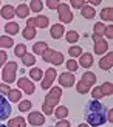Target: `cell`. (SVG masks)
Wrapping results in <instances>:
<instances>
[{
  "mask_svg": "<svg viewBox=\"0 0 113 127\" xmlns=\"http://www.w3.org/2000/svg\"><path fill=\"white\" fill-rule=\"evenodd\" d=\"M105 105L101 104L96 99H91L85 104V121L91 127H99L102 126L107 119H105Z\"/></svg>",
  "mask_w": 113,
  "mask_h": 127,
  "instance_id": "obj_1",
  "label": "cell"
},
{
  "mask_svg": "<svg viewBox=\"0 0 113 127\" xmlns=\"http://www.w3.org/2000/svg\"><path fill=\"white\" fill-rule=\"evenodd\" d=\"M60 96H62V90L59 87H53L51 90L47 93V96H45V102L42 104V112L45 113V115H51L54 105L59 104Z\"/></svg>",
  "mask_w": 113,
  "mask_h": 127,
  "instance_id": "obj_2",
  "label": "cell"
},
{
  "mask_svg": "<svg viewBox=\"0 0 113 127\" xmlns=\"http://www.w3.org/2000/svg\"><path fill=\"white\" fill-rule=\"evenodd\" d=\"M16 71H17V64L16 62H8L3 68L2 79L5 81V84H11L16 81Z\"/></svg>",
  "mask_w": 113,
  "mask_h": 127,
  "instance_id": "obj_3",
  "label": "cell"
},
{
  "mask_svg": "<svg viewBox=\"0 0 113 127\" xmlns=\"http://www.w3.org/2000/svg\"><path fill=\"white\" fill-rule=\"evenodd\" d=\"M57 12H59V19L62 23H71L73 22V14H71V11L67 3H59Z\"/></svg>",
  "mask_w": 113,
  "mask_h": 127,
  "instance_id": "obj_4",
  "label": "cell"
},
{
  "mask_svg": "<svg viewBox=\"0 0 113 127\" xmlns=\"http://www.w3.org/2000/svg\"><path fill=\"white\" fill-rule=\"evenodd\" d=\"M56 76H57V73H56V68H48L45 74H43V79H42V88L43 90H48V88H51L53 82L56 79Z\"/></svg>",
  "mask_w": 113,
  "mask_h": 127,
  "instance_id": "obj_5",
  "label": "cell"
},
{
  "mask_svg": "<svg viewBox=\"0 0 113 127\" xmlns=\"http://www.w3.org/2000/svg\"><path fill=\"white\" fill-rule=\"evenodd\" d=\"M17 87L20 88V90H23L27 95H33L34 90H36V85L33 81H29L28 78H20L17 81Z\"/></svg>",
  "mask_w": 113,
  "mask_h": 127,
  "instance_id": "obj_6",
  "label": "cell"
},
{
  "mask_svg": "<svg viewBox=\"0 0 113 127\" xmlns=\"http://www.w3.org/2000/svg\"><path fill=\"white\" fill-rule=\"evenodd\" d=\"M11 115V104L8 102V99H5L3 95H0V121L8 119Z\"/></svg>",
  "mask_w": 113,
  "mask_h": 127,
  "instance_id": "obj_7",
  "label": "cell"
},
{
  "mask_svg": "<svg viewBox=\"0 0 113 127\" xmlns=\"http://www.w3.org/2000/svg\"><path fill=\"white\" fill-rule=\"evenodd\" d=\"M59 84L62 87H73L74 84V76L70 73V71H64V73H60L59 74Z\"/></svg>",
  "mask_w": 113,
  "mask_h": 127,
  "instance_id": "obj_8",
  "label": "cell"
},
{
  "mask_svg": "<svg viewBox=\"0 0 113 127\" xmlns=\"http://www.w3.org/2000/svg\"><path fill=\"white\" fill-rule=\"evenodd\" d=\"M28 123L31 126H42L45 123V118H43V115L40 112H31L28 116Z\"/></svg>",
  "mask_w": 113,
  "mask_h": 127,
  "instance_id": "obj_9",
  "label": "cell"
},
{
  "mask_svg": "<svg viewBox=\"0 0 113 127\" xmlns=\"http://www.w3.org/2000/svg\"><path fill=\"white\" fill-rule=\"evenodd\" d=\"M112 65H113V53H107L99 61V68L101 70H110Z\"/></svg>",
  "mask_w": 113,
  "mask_h": 127,
  "instance_id": "obj_10",
  "label": "cell"
},
{
  "mask_svg": "<svg viewBox=\"0 0 113 127\" xmlns=\"http://www.w3.org/2000/svg\"><path fill=\"white\" fill-rule=\"evenodd\" d=\"M50 34H51L53 39H60L62 36L65 34V30H64V25L60 23H56L51 27V30H50Z\"/></svg>",
  "mask_w": 113,
  "mask_h": 127,
  "instance_id": "obj_11",
  "label": "cell"
},
{
  "mask_svg": "<svg viewBox=\"0 0 113 127\" xmlns=\"http://www.w3.org/2000/svg\"><path fill=\"white\" fill-rule=\"evenodd\" d=\"M33 25H34V28H47L48 25H50V19L47 16H36L33 17Z\"/></svg>",
  "mask_w": 113,
  "mask_h": 127,
  "instance_id": "obj_12",
  "label": "cell"
},
{
  "mask_svg": "<svg viewBox=\"0 0 113 127\" xmlns=\"http://www.w3.org/2000/svg\"><path fill=\"white\" fill-rule=\"evenodd\" d=\"M78 65L84 67V68L91 67V65H93V56H91V53H82V54H81L79 64H78Z\"/></svg>",
  "mask_w": 113,
  "mask_h": 127,
  "instance_id": "obj_13",
  "label": "cell"
},
{
  "mask_svg": "<svg viewBox=\"0 0 113 127\" xmlns=\"http://www.w3.org/2000/svg\"><path fill=\"white\" fill-rule=\"evenodd\" d=\"M81 81H82L85 85H88V87L91 88V85L96 84V74L91 73V71H87V73L82 74V79H81Z\"/></svg>",
  "mask_w": 113,
  "mask_h": 127,
  "instance_id": "obj_14",
  "label": "cell"
},
{
  "mask_svg": "<svg viewBox=\"0 0 113 127\" xmlns=\"http://www.w3.org/2000/svg\"><path fill=\"white\" fill-rule=\"evenodd\" d=\"M2 17H5V19H12V17H16V8L12 5H5L3 8H2Z\"/></svg>",
  "mask_w": 113,
  "mask_h": 127,
  "instance_id": "obj_15",
  "label": "cell"
},
{
  "mask_svg": "<svg viewBox=\"0 0 113 127\" xmlns=\"http://www.w3.org/2000/svg\"><path fill=\"white\" fill-rule=\"evenodd\" d=\"M81 14H82V17H85V19H95L96 11H95V8H93V6L84 5L82 8H81Z\"/></svg>",
  "mask_w": 113,
  "mask_h": 127,
  "instance_id": "obj_16",
  "label": "cell"
},
{
  "mask_svg": "<svg viewBox=\"0 0 113 127\" xmlns=\"http://www.w3.org/2000/svg\"><path fill=\"white\" fill-rule=\"evenodd\" d=\"M16 16H17V17H22V19H27V17L29 16V8H28V5H25V3L19 5L17 8H16Z\"/></svg>",
  "mask_w": 113,
  "mask_h": 127,
  "instance_id": "obj_17",
  "label": "cell"
},
{
  "mask_svg": "<svg viewBox=\"0 0 113 127\" xmlns=\"http://www.w3.org/2000/svg\"><path fill=\"white\" fill-rule=\"evenodd\" d=\"M95 53L96 54H104V53H107V50H109V43L105 42V40H101V42H95Z\"/></svg>",
  "mask_w": 113,
  "mask_h": 127,
  "instance_id": "obj_18",
  "label": "cell"
},
{
  "mask_svg": "<svg viewBox=\"0 0 113 127\" xmlns=\"http://www.w3.org/2000/svg\"><path fill=\"white\" fill-rule=\"evenodd\" d=\"M45 50H48V45H47V42H43V40L36 42L34 45H33V51H34V54H40V56H42Z\"/></svg>",
  "mask_w": 113,
  "mask_h": 127,
  "instance_id": "obj_19",
  "label": "cell"
},
{
  "mask_svg": "<svg viewBox=\"0 0 113 127\" xmlns=\"http://www.w3.org/2000/svg\"><path fill=\"white\" fill-rule=\"evenodd\" d=\"M8 127H27V121L22 118V116H17V118H12L9 119Z\"/></svg>",
  "mask_w": 113,
  "mask_h": 127,
  "instance_id": "obj_20",
  "label": "cell"
},
{
  "mask_svg": "<svg viewBox=\"0 0 113 127\" xmlns=\"http://www.w3.org/2000/svg\"><path fill=\"white\" fill-rule=\"evenodd\" d=\"M19 30H20V27H19L16 22H8V23L5 25V31H6L8 34H11V36H12V34H17Z\"/></svg>",
  "mask_w": 113,
  "mask_h": 127,
  "instance_id": "obj_21",
  "label": "cell"
},
{
  "mask_svg": "<svg viewBox=\"0 0 113 127\" xmlns=\"http://www.w3.org/2000/svg\"><path fill=\"white\" fill-rule=\"evenodd\" d=\"M101 19L102 20H107V22H112L113 20V8L112 6H107L101 11Z\"/></svg>",
  "mask_w": 113,
  "mask_h": 127,
  "instance_id": "obj_22",
  "label": "cell"
},
{
  "mask_svg": "<svg viewBox=\"0 0 113 127\" xmlns=\"http://www.w3.org/2000/svg\"><path fill=\"white\" fill-rule=\"evenodd\" d=\"M54 116L57 119H65L68 116V109L65 105H59L57 109H56V112H54Z\"/></svg>",
  "mask_w": 113,
  "mask_h": 127,
  "instance_id": "obj_23",
  "label": "cell"
},
{
  "mask_svg": "<svg viewBox=\"0 0 113 127\" xmlns=\"http://www.w3.org/2000/svg\"><path fill=\"white\" fill-rule=\"evenodd\" d=\"M50 64H53L54 67H56V65H62V64H64V54L59 53V51H54L53 58L50 59Z\"/></svg>",
  "mask_w": 113,
  "mask_h": 127,
  "instance_id": "obj_24",
  "label": "cell"
},
{
  "mask_svg": "<svg viewBox=\"0 0 113 127\" xmlns=\"http://www.w3.org/2000/svg\"><path fill=\"white\" fill-rule=\"evenodd\" d=\"M8 98H9V101L11 102H19V101L22 99V92H19L17 88H14V90H9V93H8Z\"/></svg>",
  "mask_w": 113,
  "mask_h": 127,
  "instance_id": "obj_25",
  "label": "cell"
},
{
  "mask_svg": "<svg viewBox=\"0 0 113 127\" xmlns=\"http://www.w3.org/2000/svg\"><path fill=\"white\" fill-rule=\"evenodd\" d=\"M14 47V40L8 36H0V48H11Z\"/></svg>",
  "mask_w": 113,
  "mask_h": 127,
  "instance_id": "obj_26",
  "label": "cell"
},
{
  "mask_svg": "<svg viewBox=\"0 0 113 127\" xmlns=\"http://www.w3.org/2000/svg\"><path fill=\"white\" fill-rule=\"evenodd\" d=\"M14 54L17 58H23L25 54H27V45L25 43H19V45L14 47Z\"/></svg>",
  "mask_w": 113,
  "mask_h": 127,
  "instance_id": "obj_27",
  "label": "cell"
},
{
  "mask_svg": "<svg viewBox=\"0 0 113 127\" xmlns=\"http://www.w3.org/2000/svg\"><path fill=\"white\" fill-rule=\"evenodd\" d=\"M29 78L33 79V81H42V70L37 68V67L31 68L29 70Z\"/></svg>",
  "mask_w": 113,
  "mask_h": 127,
  "instance_id": "obj_28",
  "label": "cell"
},
{
  "mask_svg": "<svg viewBox=\"0 0 113 127\" xmlns=\"http://www.w3.org/2000/svg\"><path fill=\"white\" fill-rule=\"evenodd\" d=\"M22 62H23V65L25 67H33L34 64H36V58H34V54H25L23 58H22Z\"/></svg>",
  "mask_w": 113,
  "mask_h": 127,
  "instance_id": "obj_29",
  "label": "cell"
},
{
  "mask_svg": "<svg viewBox=\"0 0 113 127\" xmlns=\"http://www.w3.org/2000/svg\"><path fill=\"white\" fill-rule=\"evenodd\" d=\"M101 88V92L104 96H110V95L113 93V85H112V82H104V84L99 87Z\"/></svg>",
  "mask_w": 113,
  "mask_h": 127,
  "instance_id": "obj_30",
  "label": "cell"
},
{
  "mask_svg": "<svg viewBox=\"0 0 113 127\" xmlns=\"http://www.w3.org/2000/svg\"><path fill=\"white\" fill-rule=\"evenodd\" d=\"M28 8H29L31 11H34V12H39V11H42V8H43V3L40 2V0H31Z\"/></svg>",
  "mask_w": 113,
  "mask_h": 127,
  "instance_id": "obj_31",
  "label": "cell"
},
{
  "mask_svg": "<svg viewBox=\"0 0 113 127\" xmlns=\"http://www.w3.org/2000/svg\"><path fill=\"white\" fill-rule=\"evenodd\" d=\"M78 40H79V34L74 30H71V31H68V33H67V42L74 43V42H78Z\"/></svg>",
  "mask_w": 113,
  "mask_h": 127,
  "instance_id": "obj_32",
  "label": "cell"
},
{
  "mask_svg": "<svg viewBox=\"0 0 113 127\" xmlns=\"http://www.w3.org/2000/svg\"><path fill=\"white\" fill-rule=\"evenodd\" d=\"M31 107H33L31 101L25 99V101H20V104H19V110H20V112H29Z\"/></svg>",
  "mask_w": 113,
  "mask_h": 127,
  "instance_id": "obj_33",
  "label": "cell"
},
{
  "mask_svg": "<svg viewBox=\"0 0 113 127\" xmlns=\"http://www.w3.org/2000/svg\"><path fill=\"white\" fill-rule=\"evenodd\" d=\"M23 37L25 39H34L36 37V30L31 28V27H27L23 30Z\"/></svg>",
  "mask_w": 113,
  "mask_h": 127,
  "instance_id": "obj_34",
  "label": "cell"
},
{
  "mask_svg": "<svg viewBox=\"0 0 113 127\" xmlns=\"http://www.w3.org/2000/svg\"><path fill=\"white\" fill-rule=\"evenodd\" d=\"M76 90H78L81 95H85V93H88V92H90V87H88V85H85L82 81H79V82H78V85H76Z\"/></svg>",
  "mask_w": 113,
  "mask_h": 127,
  "instance_id": "obj_35",
  "label": "cell"
},
{
  "mask_svg": "<svg viewBox=\"0 0 113 127\" xmlns=\"http://www.w3.org/2000/svg\"><path fill=\"white\" fill-rule=\"evenodd\" d=\"M93 30H95V34H99V36H104V31H105V27L102 22H98L95 23V27H93Z\"/></svg>",
  "mask_w": 113,
  "mask_h": 127,
  "instance_id": "obj_36",
  "label": "cell"
},
{
  "mask_svg": "<svg viewBox=\"0 0 113 127\" xmlns=\"http://www.w3.org/2000/svg\"><path fill=\"white\" fill-rule=\"evenodd\" d=\"M79 68V65H78V62L74 61V59H70V61H67V70L68 71H76V70Z\"/></svg>",
  "mask_w": 113,
  "mask_h": 127,
  "instance_id": "obj_37",
  "label": "cell"
},
{
  "mask_svg": "<svg viewBox=\"0 0 113 127\" xmlns=\"http://www.w3.org/2000/svg\"><path fill=\"white\" fill-rule=\"evenodd\" d=\"M68 54H70L71 58H78L79 54H82V48L81 47H71L70 50H68Z\"/></svg>",
  "mask_w": 113,
  "mask_h": 127,
  "instance_id": "obj_38",
  "label": "cell"
},
{
  "mask_svg": "<svg viewBox=\"0 0 113 127\" xmlns=\"http://www.w3.org/2000/svg\"><path fill=\"white\" fill-rule=\"evenodd\" d=\"M91 96H93V99L99 101L101 98H104V95H102V92H101V88H99V87H95V88H93V92H91Z\"/></svg>",
  "mask_w": 113,
  "mask_h": 127,
  "instance_id": "obj_39",
  "label": "cell"
},
{
  "mask_svg": "<svg viewBox=\"0 0 113 127\" xmlns=\"http://www.w3.org/2000/svg\"><path fill=\"white\" fill-rule=\"evenodd\" d=\"M53 54H54V50H45V51H43V54H42V59L45 61V62H50V59L53 58Z\"/></svg>",
  "mask_w": 113,
  "mask_h": 127,
  "instance_id": "obj_40",
  "label": "cell"
},
{
  "mask_svg": "<svg viewBox=\"0 0 113 127\" xmlns=\"http://www.w3.org/2000/svg\"><path fill=\"white\" fill-rule=\"evenodd\" d=\"M59 3H60V2H57V0H47V2H45V5L48 6L50 9H54V8H57V6H59Z\"/></svg>",
  "mask_w": 113,
  "mask_h": 127,
  "instance_id": "obj_41",
  "label": "cell"
},
{
  "mask_svg": "<svg viewBox=\"0 0 113 127\" xmlns=\"http://www.w3.org/2000/svg\"><path fill=\"white\" fill-rule=\"evenodd\" d=\"M104 34H105V37H107V39H112V37H113V27H112V25H109V27H105Z\"/></svg>",
  "mask_w": 113,
  "mask_h": 127,
  "instance_id": "obj_42",
  "label": "cell"
},
{
  "mask_svg": "<svg viewBox=\"0 0 113 127\" xmlns=\"http://www.w3.org/2000/svg\"><path fill=\"white\" fill-rule=\"evenodd\" d=\"M70 5L79 9V8H82V6L85 5V2H82V0H71V2H70Z\"/></svg>",
  "mask_w": 113,
  "mask_h": 127,
  "instance_id": "obj_43",
  "label": "cell"
},
{
  "mask_svg": "<svg viewBox=\"0 0 113 127\" xmlns=\"http://www.w3.org/2000/svg\"><path fill=\"white\" fill-rule=\"evenodd\" d=\"M9 85L8 84H0V95H8L9 93Z\"/></svg>",
  "mask_w": 113,
  "mask_h": 127,
  "instance_id": "obj_44",
  "label": "cell"
},
{
  "mask_svg": "<svg viewBox=\"0 0 113 127\" xmlns=\"http://www.w3.org/2000/svg\"><path fill=\"white\" fill-rule=\"evenodd\" d=\"M54 127H70V121H67V119H60Z\"/></svg>",
  "mask_w": 113,
  "mask_h": 127,
  "instance_id": "obj_45",
  "label": "cell"
},
{
  "mask_svg": "<svg viewBox=\"0 0 113 127\" xmlns=\"http://www.w3.org/2000/svg\"><path fill=\"white\" fill-rule=\"evenodd\" d=\"M6 59H8V54H6V51H0V67H2L3 64L6 62Z\"/></svg>",
  "mask_w": 113,
  "mask_h": 127,
  "instance_id": "obj_46",
  "label": "cell"
},
{
  "mask_svg": "<svg viewBox=\"0 0 113 127\" xmlns=\"http://www.w3.org/2000/svg\"><path fill=\"white\" fill-rule=\"evenodd\" d=\"M93 40H95V42H101V40H104V36H99V34H95V33H93Z\"/></svg>",
  "mask_w": 113,
  "mask_h": 127,
  "instance_id": "obj_47",
  "label": "cell"
},
{
  "mask_svg": "<svg viewBox=\"0 0 113 127\" xmlns=\"http://www.w3.org/2000/svg\"><path fill=\"white\" fill-rule=\"evenodd\" d=\"M91 5H101V0H90V6Z\"/></svg>",
  "mask_w": 113,
  "mask_h": 127,
  "instance_id": "obj_48",
  "label": "cell"
},
{
  "mask_svg": "<svg viewBox=\"0 0 113 127\" xmlns=\"http://www.w3.org/2000/svg\"><path fill=\"white\" fill-rule=\"evenodd\" d=\"M78 127H90V126H88V124H79Z\"/></svg>",
  "mask_w": 113,
  "mask_h": 127,
  "instance_id": "obj_49",
  "label": "cell"
},
{
  "mask_svg": "<svg viewBox=\"0 0 113 127\" xmlns=\"http://www.w3.org/2000/svg\"><path fill=\"white\" fill-rule=\"evenodd\" d=\"M0 127H8V126H5V124H0Z\"/></svg>",
  "mask_w": 113,
  "mask_h": 127,
  "instance_id": "obj_50",
  "label": "cell"
},
{
  "mask_svg": "<svg viewBox=\"0 0 113 127\" xmlns=\"http://www.w3.org/2000/svg\"><path fill=\"white\" fill-rule=\"evenodd\" d=\"M0 5H2V3H0Z\"/></svg>",
  "mask_w": 113,
  "mask_h": 127,
  "instance_id": "obj_51",
  "label": "cell"
}]
</instances>
